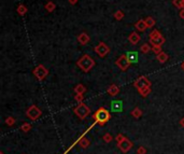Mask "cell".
<instances>
[{
  "mask_svg": "<svg viewBox=\"0 0 184 154\" xmlns=\"http://www.w3.org/2000/svg\"><path fill=\"white\" fill-rule=\"evenodd\" d=\"M77 65H78V67L80 68L82 71L88 72L92 70V68L94 67L95 65H96V63H95V60L93 59L88 54H84L80 59L77 62Z\"/></svg>",
  "mask_w": 184,
  "mask_h": 154,
  "instance_id": "cell-1",
  "label": "cell"
},
{
  "mask_svg": "<svg viewBox=\"0 0 184 154\" xmlns=\"http://www.w3.org/2000/svg\"><path fill=\"white\" fill-rule=\"evenodd\" d=\"M93 119H94L95 121H96V123H98L100 126H103L104 124L111 119V114L106 108L101 107L93 114Z\"/></svg>",
  "mask_w": 184,
  "mask_h": 154,
  "instance_id": "cell-2",
  "label": "cell"
},
{
  "mask_svg": "<svg viewBox=\"0 0 184 154\" xmlns=\"http://www.w3.org/2000/svg\"><path fill=\"white\" fill-rule=\"evenodd\" d=\"M74 113H76V115L79 117V119L84 120L90 114V107H87V106L85 105V103H81L78 107L74 108Z\"/></svg>",
  "mask_w": 184,
  "mask_h": 154,
  "instance_id": "cell-3",
  "label": "cell"
},
{
  "mask_svg": "<svg viewBox=\"0 0 184 154\" xmlns=\"http://www.w3.org/2000/svg\"><path fill=\"white\" fill-rule=\"evenodd\" d=\"M25 114H26L31 121H37L41 115H42V111H41L36 105H31L30 107L27 109L26 112H25Z\"/></svg>",
  "mask_w": 184,
  "mask_h": 154,
  "instance_id": "cell-4",
  "label": "cell"
},
{
  "mask_svg": "<svg viewBox=\"0 0 184 154\" xmlns=\"http://www.w3.org/2000/svg\"><path fill=\"white\" fill-rule=\"evenodd\" d=\"M151 85H152L151 81L144 76L139 77V78L134 82V86L137 88L138 90H141L143 88H147V87H151Z\"/></svg>",
  "mask_w": 184,
  "mask_h": 154,
  "instance_id": "cell-5",
  "label": "cell"
},
{
  "mask_svg": "<svg viewBox=\"0 0 184 154\" xmlns=\"http://www.w3.org/2000/svg\"><path fill=\"white\" fill-rule=\"evenodd\" d=\"M33 76L38 79V80L42 81L43 79H45L47 77V74H49V70L43 66V65H38V66L33 69Z\"/></svg>",
  "mask_w": 184,
  "mask_h": 154,
  "instance_id": "cell-6",
  "label": "cell"
},
{
  "mask_svg": "<svg viewBox=\"0 0 184 154\" xmlns=\"http://www.w3.org/2000/svg\"><path fill=\"white\" fill-rule=\"evenodd\" d=\"M115 65H116V66L119 67L122 71H126V70L130 67L131 64H130V62L128 60V58H127L126 54H124V55H121L119 58H117L116 62H115Z\"/></svg>",
  "mask_w": 184,
  "mask_h": 154,
  "instance_id": "cell-7",
  "label": "cell"
},
{
  "mask_svg": "<svg viewBox=\"0 0 184 154\" xmlns=\"http://www.w3.org/2000/svg\"><path fill=\"white\" fill-rule=\"evenodd\" d=\"M94 50H95V52L98 54L99 57H106V56L110 53V47L104 43V42H99V43L95 46Z\"/></svg>",
  "mask_w": 184,
  "mask_h": 154,
  "instance_id": "cell-8",
  "label": "cell"
},
{
  "mask_svg": "<svg viewBox=\"0 0 184 154\" xmlns=\"http://www.w3.org/2000/svg\"><path fill=\"white\" fill-rule=\"evenodd\" d=\"M117 147H119V149L123 153H127L131 148H133V142L125 137L124 140H122L121 142H117Z\"/></svg>",
  "mask_w": 184,
  "mask_h": 154,
  "instance_id": "cell-9",
  "label": "cell"
},
{
  "mask_svg": "<svg viewBox=\"0 0 184 154\" xmlns=\"http://www.w3.org/2000/svg\"><path fill=\"white\" fill-rule=\"evenodd\" d=\"M111 111L115 113H120L123 111V101L122 100H113L111 101Z\"/></svg>",
  "mask_w": 184,
  "mask_h": 154,
  "instance_id": "cell-10",
  "label": "cell"
},
{
  "mask_svg": "<svg viewBox=\"0 0 184 154\" xmlns=\"http://www.w3.org/2000/svg\"><path fill=\"white\" fill-rule=\"evenodd\" d=\"M140 40H141V37H140V35L137 33V31H133L128 37V41L133 45H136L137 43H139Z\"/></svg>",
  "mask_w": 184,
  "mask_h": 154,
  "instance_id": "cell-11",
  "label": "cell"
},
{
  "mask_svg": "<svg viewBox=\"0 0 184 154\" xmlns=\"http://www.w3.org/2000/svg\"><path fill=\"white\" fill-rule=\"evenodd\" d=\"M126 56L128 58V60L130 62V64H137L139 62V56H138V53L135 51H131V52H127Z\"/></svg>",
  "mask_w": 184,
  "mask_h": 154,
  "instance_id": "cell-12",
  "label": "cell"
},
{
  "mask_svg": "<svg viewBox=\"0 0 184 154\" xmlns=\"http://www.w3.org/2000/svg\"><path fill=\"white\" fill-rule=\"evenodd\" d=\"M90 36H88L86 33H81L80 35L78 36V41H79V43H80L81 45L87 44L88 42H90Z\"/></svg>",
  "mask_w": 184,
  "mask_h": 154,
  "instance_id": "cell-13",
  "label": "cell"
},
{
  "mask_svg": "<svg viewBox=\"0 0 184 154\" xmlns=\"http://www.w3.org/2000/svg\"><path fill=\"white\" fill-rule=\"evenodd\" d=\"M166 39L163 37V36H160V37L158 38H155V39H150L149 40V43L152 45V46H154V45H157V46H162V45L165 43Z\"/></svg>",
  "mask_w": 184,
  "mask_h": 154,
  "instance_id": "cell-14",
  "label": "cell"
},
{
  "mask_svg": "<svg viewBox=\"0 0 184 154\" xmlns=\"http://www.w3.org/2000/svg\"><path fill=\"white\" fill-rule=\"evenodd\" d=\"M107 93H108L110 96H116L120 93V88L115 84H111L110 86L108 87V90H107Z\"/></svg>",
  "mask_w": 184,
  "mask_h": 154,
  "instance_id": "cell-15",
  "label": "cell"
},
{
  "mask_svg": "<svg viewBox=\"0 0 184 154\" xmlns=\"http://www.w3.org/2000/svg\"><path fill=\"white\" fill-rule=\"evenodd\" d=\"M135 28L137 29L138 31H144L145 29L147 28V24H145L144 20H140V21H138L137 23H136Z\"/></svg>",
  "mask_w": 184,
  "mask_h": 154,
  "instance_id": "cell-16",
  "label": "cell"
},
{
  "mask_svg": "<svg viewBox=\"0 0 184 154\" xmlns=\"http://www.w3.org/2000/svg\"><path fill=\"white\" fill-rule=\"evenodd\" d=\"M156 58H157V60L160 63V64H164V63H166L168 60V58H169V56H168L167 53H165V52H160V54H157V56H156Z\"/></svg>",
  "mask_w": 184,
  "mask_h": 154,
  "instance_id": "cell-17",
  "label": "cell"
},
{
  "mask_svg": "<svg viewBox=\"0 0 184 154\" xmlns=\"http://www.w3.org/2000/svg\"><path fill=\"white\" fill-rule=\"evenodd\" d=\"M90 139H88V138H86V137H82L81 139L79 140V146H80L81 148H83V149L88 148V147H90Z\"/></svg>",
  "mask_w": 184,
  "mask_h": 154,
  "instance_id": "cell-18",
  "label": "cell"
},
{
  "mask_svg": "<svg viewBox=\"0 0 184 154\" xmlns=\"http://www.w3.org/2000/svg\"><path fill=\"white\" fill-rule=\"evenodd\" d=\"M74 93L76 94H84L86 92V87L83 84H77L73 88Z\"/></svg>",
  "mask_w": 184,
  "mask_h": 154,
  "instance_id": "cell-19",
  "label": "cell"
},
{
  "mask_svg": "<svg viewBox=\"0 0 184 154\" xmlns=\"http://www.w3.org/2000/svg\"><path fill=\"white\" fill-rule=\"evenodd\" d=\"M45 9H46V11L47 12H50V13H52L54 10L56 9V4L54 3L53 1H47L46 2V4H45V7H44Z\"/></svg>",
  "mask_w": 184,
  "mask_h": 154,
  "instance_id": "cell-20",
  "label": "cell"
},
{
  "mask_svg": "<svg viewBox=\"0 0 184 154\" xmlns=\"http://www.w3.org/2000/svg\"><path fill=\"white\" fill-rule=\"evenodd\" d=\"M144 22H145V24H147V28H153V27L155 26V20L152 16H147V19L144 20Z\"/></svg>",
  "mask_w": 184,
  "mask_h": 154,
  "instance_id": "cell-21",
  "label": "cell"
},
{
  "mask_svg": "<svg viewBox=\"0 0 184 154\" xmlns=\"http://www.w3.org/2000/svg\"><path fill=\"white\" fill-rule=\"evenodd\" d=\"M152 51V46L150 45V43H143L140 47V52H142L143 54H147L149 52Z\"/></svg>",
  "mask_w": 184,
  "mask_h": 154,
  "instance_id": "cell-22",
  "label": "cell"
},
{
  "mask_svg": "<svg viewBox=\"0 0 184 154\" xmlns=\"http://www.w3.org/2000/svg\"><path fill=\"white\" fill-rule=\"evenodd\" d=\"M130 113L135 119H139V117H142V110L140 109V108H135Z\"/></svg>",
  "mask_w": 184,
  "mask_h": 154,
  "instance_id": "cell-23",
  "label": "cell"
},
{
  "mask_svg": "<svg viewBox=\"0 0 184 154\" xmlns=\"http://www.w3.org/2000/svg\"><path fill=\"white\" fill-rule=\"evenodd\" d=\"M124 16H125L124 12L121 10H117L116 12H114V14H113V17H114L116 21H122V20L124 19Z\"/></svg>",
  "mask_w": 184,
  "mask_h": 154,
  "instance_id": "cell-24",
  "label": "cell"
},
{
  "mask_svg": "<svg viewBox=\"0 0 184 154\" xmlns=\"http://www.w3.org/2000/svg\"><path fill=\"white\" fill-rule=\"evenodd\" d=\"M16 11H17V13H19L20 15H25L27 13V8H26V6H24V4H20L19 7H17V9H16Z\"/></svg>",
  "mask_w": 184,
  "mask_h": 154,
  "instance_id": "cell-25",
  "label": "cell"
},
{
  "mask_svg": "<svg viewBox=\"0 0 184 154\" xmlns=\"http://www.w3.org/2000/svg\"><path fill=\"white\" fill-rule=\"evenodd\" d=\"M150 39H155V38H158L162 36V33H160V30H157V29H153V30L150 33Z\"/></svg>",
  "mask_w": 184,
  "mask_h": 154,
  "instance_id": "cell-26",
  "label": "cell"
},
{
  "mask_svg": "<svg viewBox=\"0 0 184 154\" xmlns=\"http://www.w3.org/2000/svg\"><path fill=\"white\" fill-rule=\"evenodd\" d=\"M138 92H139V94L141 95L142 97H147L151 94L152 90H151V87H147V88H143L141 90H138Z\"/></svg>",
  "mask_w": 184,
  "mask_h": 154,
  "instance_id": "cell-27",
  "label": "cell"
},
{
  "mask_svg": "<svg viewBox=\"0 0 184 154\" xmlns=\"http://www.w3.org/2000/svg\"><path fill=\"white\" fill-rule=\"evenodd\" d=\"M172 3H173L174 7H177L180 10L181 9H184V0H173Z\"/></svg>",
  "mask_w": 184,
  "mask_h": 154,
  "instance_id": "cell-28",
  "label": "cell"
},
{
  "mask_svg": "<svg viewBox=\"0 0 184 154\" xmlns=\"http://www.w3.org/2000/svg\"><path fill=\"white\" fill-rule=\"evenodd\" d=\"M20 130L24 133H28L31 130V125L29 123H23L22 126H20Z\"/></svg>",
  "mask_w": 184,
  "mask_h": 154,
  "instance_id": "cell-29",
  "label": "cell"
},
{
  "mask_svg": "<svg viewBox=\"0 0 184 154\" xmlns=\"http://www.w3.org/2000/svg\"><path fill=\"white\" fill-rule=\"evenodd\" d=\"M102 139H103V141L106 142V143H110V142L112 141L113 137H112V135H111V134L107 133V134H104V135H103Z\"/></svg>",
  "mask_w": 184,
  "mask_h": 154,
  "instance_id": "cell-30",
  "label": "cell"
},
{
  "mask_svg": "<svg viewBox=\"0 0 184 154\" xmlns=\"http://www.w3.org/2000/svg\"><path fill=\"white\" fill-rule=\"evenodd\" d=\"M6 124L8 126H13L15 124V119H14V117H7V119H6Z\"/></svg>",
  "mask_w": 184,
  "mask_h": 154,
  "instance_id": "cell-31",
  "label": "cell"
},
{
  "mask_svg": "<svg viewBox=\"0 0 184 154\" xmlns=\"http://www.w3.org/2000/svg\"><path fill=\"white\" fill-rule=\"evenodd\" d=\"M74 100L78 101L79 103H83V100H84V95H83V94H76V96H74Z\"/></svg>",
  "mask_w": 184,
  "mask_h": 154,
  "instance_id": "cell-32",
  "label": "cell"
},
{
  "mask_svg": "<svg viewBox=\"0 0 184 154\" xmlns=\"http://www.w3.org/2000/svg\"><path fill=\"white\" fill-rule=\"evenodd\" d=\"M152 52H154V53L157 55V54H160V52H162V46H157V45H154V46H152Z\"/></svg>",
  "mask_w": 184,
  "mask_h": 154,
  "instance_id": "cell-33",
  "label": "cell"
},
{
  "mask_svg": "<svg viewBox=\"0 0 184 154\" xmlns=\"http://www.w3.org/2000/svg\"><path fill=\"white\" fill-rule=\"evenodd\" d=\"M137 154H147V149L144 147H139L137 149Z\"/></svg>",
  "mask_w": 184,
  "mask_h": 154,
  "instance_id": "cell-34",
  "label": "cell"
},
{
  "mask_svg": "<svg viewBox=\"0 0 184 154\" xmlns=\"http://www.w3.org/2000/svg\"><path fill=\"white\" fill-rule=\"evenodd\" d=\"M115 139H116V141H117V142H121L122 140H124V139H125V136H123L122 134H119V135L116 136V138H115Z\"/></svg>",
  "mask_w": 184,
  "mask_h": 154,
  "instance_id": "cell-35",
  "label": "cell"
},
{
  "mask_svg": "<svg viewBox=\"0 0 184 154\" xmlns=\"http://www.w3.org/2000/svg\"><path fill=\"white\" fill-rule=\"evenodd\" d=\"M179 16H180L182 20H184V9H181V10H180V13H179Z\"/></svg>",
  "mask_w": 184,
  "mask_h": 154,
  "instance_id": "cell-36",
  "label": "cell"
},
{
  "mask_svg": "<svg viewBox=\"0 0 184 154\" xmlns=\"http://www.w3.org/2000/svg\"><path fill=\"white\" fill-rule=\"evenodd\" d=\"M68 2H69L71 6H74V4L78 3V0H68Z\"/></svg>",
  "mask_w": 184,
  "mask_h": 154,
  "instance_id": "cell-37",
  "label": "cell"
},
{
  "mask_svg": "<svg viewBox=\"0 0 184 154\" xmlns=\"http://www.w3.org/2000/svg\"><path fill=\"white\" fill-rule=\"evenodd\" d=\"M179 124H180L181 127H184V117H182V119L180 120V122H179Z\"/></svg>",
  "mask_w": 184,
  "mask_h": 154,
  "instance_id": "cell-38",
  "label": "cell"
},
{
  "mask_svg": "<svg viewBox=\"0 0 184 154\" xmlns=\"http://www.w3.org/2000/svg\"><path fill=\"white\" fill-rule=\"evenodd\" d=\"M181 68H182V69L184 70V62L182 63V64H181Z\"/></svg>",
  "mask_w": 184,
  "mask_h": 154,
  "instance_id": "cell-39",
  "label": "cell"
},
{
  "mask_svg": "<svg viewBox=\"0 0 184 154\" xmlns=\"http://www.w3.org/2000/svg\"><path fill=\"white\" fill-rule=\"evenodd\" d=\"M0 154H4V153L3 152H0Z\"/></svg>",
  "mask_w": 184,
  "mask_h": 154,
  "instance_id": "cell-40",
  "label": "cell"
}]
</instances>
